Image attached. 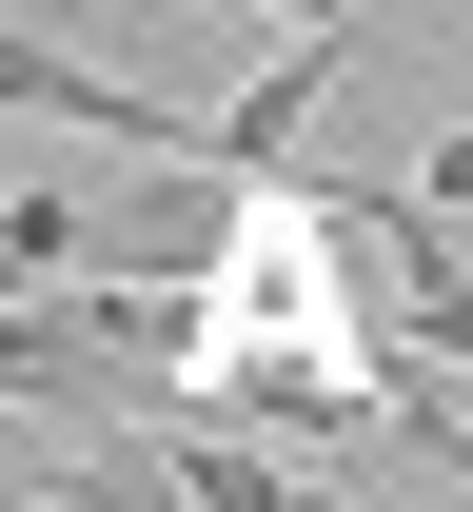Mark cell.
Wrapping results in <instances>:
<instances>
[]
</instances>
